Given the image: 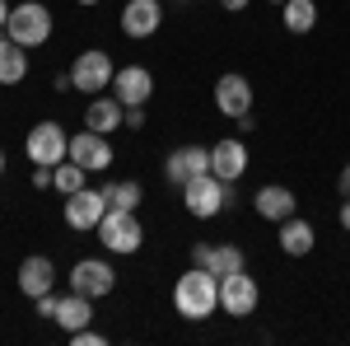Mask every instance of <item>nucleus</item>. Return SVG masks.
<instances>
[{"mask_svg": "<svg viewBox=\"0 0 350 346\" xmlns=\"http://www.w3.org/2000/svg\"><path fill=\"white\" fill-rule=\"evenodd\" d=\"M229 187L224 178H215L211 169L206 173H196V178H187L183 183V206H187V215H196V220H215L219 211H224V201H229Z\"/></svg>", "mask_w": 350, "mask_h": 346, "instance_id": "obj_4", "label": "nucleus"}, {"mask_svg": "<svg viewBox=\"0 0 350 346\" xmlns=\"http://www.w3.org/2000/svg\"><path fill=\"white\" fill-rule=\"evenodd\" d=\"M112 94H117L122 108H145L150 94H154V75H150L145 66H122V71L112 75Z\"/></svg>", "mask_w": 350, "mask_h": 346, "instance_id": "obj_12", "label": "nucleus"}, {"mask_svg": "<svg viewBox=\"0 0 350 346\" xmlns=\"http://www.w3.org/2000/svg\"><path fill=\"white\" fill-rule=\"evenodd\" d=\"M66 160H75L80 169H89V173H108L112 169V145H108V136L103 132H75L70 136V155Z\"/></svg>", "mask_w": 350, "mask_h": 346, "instance_id": "obj_9", "label": "nucleus"}, {"mask_svg": "<svg viewBox=\"0 0 350 346\" xmlns=\"http://www.w3.org/2000/svg\"><path fill=\"white\" fill-rule=\"evenodd\" d=\"M70 342H75V346H103L108 337H103V332H94V328H80V332H70Z\"/></svg>", "mask_w": 350, "mask_h": 346, "instance_id": "obj_26", "label": "nucleus"}, {"mask_svg": "<svg viewBox=\"0 0 350 346\" xmlns=\"http://www.w3.org/2000/svg\"><path fill=\"white\" fill-rule=\"evenodd\" d=\"M70 291H80V295H89V299H103V295H112L117 291V271H112L103 258H80V262L70 267Z\"/></svg>", "mask_w": 350, "mask_h": 346, "instance_id": "obj_8", "label": "nucleus"}, {"mask_svg": "<svg viewBox=\"0 0 350 346\" xmlns=\"http://www.w3.org/2000/svg\"><path fill=\"white\" fill-rule=\"evenodd\" d=\"M173 309H178L187 323L211 319V314L219 309V276H215V271H206V267L183 271L178 286H173Z\"/></svg>", "mask_w": 350, "mask_h": 346, "instance_id": "obj_1", "label": "nucleus"}, {"mask_svg": "<svg viewBox=\"0 0 350 346\" xmlns=\"http://www.w3.org/2000/svg\"><path fill=\"white\" fill-rule=\"evenodd\" d=\"M211 173L224 178V183H239L243 173H247V145H243L239 136H224L211 145Z\"/></svg>", "mask_w": 350, "mask_h": 346, "instance_id": "obj_14", "label": "nucleus"}, {"mask_svg": "<svg viewBox=\"0 0 350 346\" xmlns=\"http://www.w3.org/2000/svg\"><path fill=\"white\" fill-rule=\"evenodd\" d=\"M5 38H14L19 47H42V42H52V10L47 5H38V0H19L14 10H10V24H5Z\"/></svg>", "mask_w": 350, "mask_h": 346, "instance_id": "obj_2", "label": "nucleus"}, {"mask_svg": "<svg viewBox=\"0 0 350 346\" xmlns=\"http://www.w3.org/2000/svg\"><path fill=\"white\" fill-rule=\"evenodd\" d=\"M103 215H108L103 187H98V192H94V187H80V192L66 197V225H70V230H98Z\"/></svg>", "mask_w": 350, "mask_h": 346, "instance_id": "obj_10", "label": "nucleus"}, {"mask_svg": "<svg viewBox=\"0 0 350 346\" xmlns=\"http://www.w3.org/2000/svg\"><path fill=\"white\" fill-rule=\"evenodd\" d=\"M112 75H117V66H112V56L103 52V47L80 52V56H75V66H70V84L84 89L89 99H94V94H103V89H112Z\"/></svg>", "mask_w": 350, "mask_h": 346, "instance_id": "obj_5", "label": "nucleus"}, {"mask_svg": "<svg viewBox=\"0 0 350 346\" xmlns=\"http://www.w3.org/2000/svg\"><path fill=\"white\" fill-rule=\"evenodd\" d=\"M84 178H89V169H80L75 160H61L52 169V187L61 192V197H70V192H80L84 187Z\"/></svg>", "mask_w": 350, "mask_h": 346, "instance_id": "obj_24", "label": "nucleus"}, {"mask_svg": "<svg viewBox=\"0 0 350 346\" xmlns=\"http://www.w3.org/2000/svg\"><path fill=\"white\" fill-rule=\"evenodd\" d=\"M206 169H211V150H206V145H178V150L163 160V178L173 187H183L187 178L206 173Z\"/></svg>", "mask_w": 350, "mask_h": 346, "instance_id": "obj_15", "label": "nucleus"}, {"mask_svg": "<svg viewBox=\"0 0 350 346\" xmlns=\"http://www.w3.org/2000/svg\"><path fill=\"white\" fill-rule=\"evenodd\" d=\"M117 24H122V33L135 38V42H140V38H154L159 24H163V5L159 0H126V10H122Z\"/></svg>", "mask_w": 350, "mask_h": 346, "instance_id": "obj_13", "label": "nucleus"}, {"mask_svg": "<svg viewBox=\"0 0 350 346\" xmlns=\"http://www.w3.org/2000/svg\"><path fill=\"white\" fill-rule=\"evenodd\" d=\"M89 319H94V299H89V295L70 291V295H61V299H56V314H52L56 328L80 332V328H89Z\"/></svg>", "mask_w": 350, "mask_h": 346, "instance_id": "obj_19", "label": "nucleus"}, {"mask_svg": "<svg viewBox=\"0 0 350 346\" xmlns=\"http://www.w3.org/2000/svg\"><path fill=\"white\" fill-rule=\"evenodd\" d=\"M122 127H126V132H140V127H145V108H126V112H122Z\"/></svg>", "mask_w": 350, "mask_h": 346, "instance_id": "obj_27", "label": "nucleus"}, {"mask_svg": "<svg viewBox=\"0 0 350 346\" xmlns=\"http://www.w3.org/2000/svg\"><path fill=\"white\" fill-rule=\"evenodd\" d=\"M75 5H98V0H75Z\"/></svg>", "mask_w": 350, "mask_h": 346, "instance_id": "obj_37", "label": "nucleus"}, {"mask_svg": "<svg viewBox=\"0 0 350 346\" xmlns=\"http://www.w3.org/2000/svg\"><path fill=\"white\" fill-rule=\"evenodd\" d=\"M206 271H215V276H234L243 271V248L239 243H211V262Z\"/></svg>", "mask_w": 350, "mask_h": 346, "instance_id": "obj_23", "label": "nucleus"}, {"mask_svg": "<svg viewBox=\"0 0 350 346\" xmlns=\"http://www.w3.org/2000/svg\"><path fill=\"white\" fill-rule=\"evenodd\" d=\"M122 112H126V108L117 103V94H94L89 108H84V127H89V132L112 136L117 127H122Z\"/></svg>", "mask_w": 350, "mask_h": 346, "instance_id": "obj_18", "label": "nucleus"}, {"mask_svg": "<svg viewBox=\"0 0 350 346\" xmlns=\"http://www.w3.org/2000/svg\"><path fill=\"white\" fill-rule=\"evenodd\" d=\"M24 155L33 164H61L70 155V136L61 132L56 122H38V127L24 136Z\"/></svg>", "mask_w": 350, "mask_h": 346, "instance_id": "obj_7", "label": "nucleus"}, {"mask_svg": "<svg viewBox=\"0 0 350 346\" xmlns=\"http://www.w3.org/2000/svg\"><path fill=\"white\" fill-rule=\"evenodd\" d=\"M336 220H341V230L350 234V197H341V215H336Z\"/></svg>", "mask_w": 350, "mask_h": 346, "instance_id": "obj_32", "label": "nucleus"}, {"mask_svg": "<svg viewBox=\"0 0 350 346\" xmlns=\"http://www.w3.org/2000/svg\"><path fill=\"white\" fill-rule=\"evenodd\" d=\"M28 80V47L14 38H0V84H24Z\"/></svg>", "mask_w": 350, "mask_h": 346, "instance_id": "obj_21", "label": "nucleus"}, {"mask_svg": "<svg viewBox=\"0 0 350 346\" xmlns=\"http://www.w3.org/2000/svg\"><path fill=\"white\" fill-rule=\"evenodd\" d=\"M98 243L108 248V253H122V258H131L140 253V243H145V225L135 220V211H122V206H108V215L98 220Z\"/></svg>", "mask_w": 350, "mask_h": 346, "instance_id": "obj_3", "label": "nucleus"}, {"mask_svg": "<svg viewBox=\"0 0 350 346\" xmlns=\"http://www.w3.org/2000/svg\"><path fill=\"white\" fill-rule=\"evenodd\" d=\"M0 178H5V150H0Z\"/></svg>", "mask_w": 350, "mask_h": 346, "instance_id": "obj_36", "label": "nucleus"}, {"mask_svg": "<svg viewBox=\"0 0 350 346\" xmlns=\"http://www.w3.org/2000/svg\"><path fill=\"white\" fill-rule=\"evenodd\" d=\"M219 10H224V14H243V10H247V0H219Z\"/></svg>", "mask_w": 350, "mask_h": 346, "instance_id": "obj_31", "label": "nucleus"}, {"mask_svg": "<svg viewBox=\"0 0 350 346\" xmlns=\"http://www.w3.org/2000/svg\"><path fill=\"white\" fill-rule=\"evenodd\" d=\"M5 24H10V0H0V33H5Z\"/></svg>", "mask_w": 350, "mask_h": 346, "instance_id": "obj_35", "label": "nucleus"}, {"mask_svg": "<svg viewBox=\"0 0 350 346\" xmlns=\"http://www.w3.org/2000/svg\"><path fill=\"white\" fill-rule=\"evenodd\" d=\"M52 169L56 164H38V169H33V187H52Z\"/></svg>", "mask_w": 350, "mask_h": 346, "instance_id": "obj_29", "label": "nucleus"}, {"mask_svg": "<svg viewBox=\"0 0 350 346\" xmlns=\"http://www.w3.org/2000/svg\"><path fill=\"white\" fill-rule=\"evenodd\" d=\"M257 304H262V286H257L247 271L219 276V309H224L229 319H247V314H257Z\"/></svg>", "mask_w": 350, "mask_h": 346, "instance_id": "obj_6", "label": "nucleus"}, {"mask_svg": "<svg viewBox=\"0 0 350 346\" xmlns=\"http://www.w3.org/2000/svg\"><path fill=\"white\" fill-rule=\"evenodd\" d=\"M239 132H243V136L257 132V117H252V112H243V117H239Z\"/></svg>", "mask_w": 350, "mask_h": 346, "instance_id": "obj_33", "label": "nucleus"}, {"mask_svg": "<svg viewBox=\"0 0 350 346\" xmlns=\"http://www.w3.org/2000/svg\"><path fill=\"white\" fill-rule=\"evenodd\" d=\"M252 206H257L262 220H275V225H280V220H290V215L299 211V197L290 192V187H280V183H267L257 197H252Z\"/></svg>", "mask_w": 350, "mask_h": 346, "instance_id": "obj_17", "label": "nucleus"}, {"mask_svg": "<svg viewBox=\"0 0 350 346\" xmlns=\"http://www.w3.org/2000/svg\"><path fill=\"white\" fill-rule=\"evenodd\" d=\"M280 19H285L290 33H313V24H318V5H313V0H285V5H280Z\"/></svg>", "mask_w": 350, "mask_h": 346, "instance_id": "obj_22", "label": "nucleus"}, {"mask_svg": "<svg viewBox=\"0 0 350 346\" xmlns=\"http://www.w3.org/2000/svg\"><path fill=\"white\" fill-rule=\"evenodd\" d=\"M19 291L28 295V299H38V295H47L56 286V267H52V258H42V253H33V258H24L19 262Z\"/></svg>", "mask_w": 350, "mask_h": 346, "instance_id": "obj_16", "label": "nucleus"}, {"mask_svg": "<svg viewBox=\"0 0 350 346\" xmlns=\"http://www.w3.org/2000/svg\"><path fill=\"white\" fill-rule=\"evenodd\" d=\"M313 225L308 220H299V215H290V220H280V248L290 253V258H308L313 253Z\"/></svg>", "mask_w": 350, "mask_h": 346, "instance_id": "obj_20", "label": "nucleus"}, {"mask_svg": "<svg viewBox=\"0 0 350 346\" xmlns=\"http://www.w3.org/2000/svg\"><path fill=\"white\" fill-rule=\"evenodd\" d=\"M271 5H285V0H271Z\"/></svg>", "mask_w": 350, "mask_h": 346, "instance_id": "obj_38", "label": "nucleus"}, {"mask_svg": "<svg viewBox=\"0 0 350 346\" xmlns=\"http://www.w3.org/2000/svg\"><path fill=\"white\" fill-rule=\"evenodd\" d=\"M56 299H61V295H52V291H47V295H38L33 304H38V314H42V319H52V314H56Z\"/></svg>", "mask_w": 350, "mask_h": 346, "instance_id": "obj_28", "label": "nucleus"}, {"mask_svg": "<svg viewBox=\"0 0 350 346\" xmlns=\"http://www.w3.org/2000/svg\"><path fill=\"white\" fill-rule=\"evenodd\" d=\"M211 262V243H196V248H191V267H206Z\"/></svg>", "mask_w": 350, "mask_h": 346, "instance_id": "obj_30", "label": "nucleus"}, {"mask_svg": "<svg viewBox=\"0 0 350 346\" xmlns=\"http://www.w3.org/2000/svg\"><path fill=\"white\" fill-rule=\"evenodd\" d=\"M215 108L229 122H239L243 112H252V84H247V75H239V71L219 75L215 80Z\"/></svg>", "mask_w": 350, "mask_h": 346, "instance_id": "obj_11", "label": "nucleus"}, {"mask_svg": "<svg viewBox=\"0 0 350 346\" xmlns=\"http://www.w3.org/2000/svg\"><path fill=\"white\" fill-rule=\"evenodd\" d=\"M103 197H108V206H122V211H135L140 206V183L135 178H126V183H103Z\"/></svg>", "mask_w": 350, "mask_h": 346, "instance_id": "obj_25", "label": "nucleus"}, {"mask_svg": "<svg viewBox=\"0 0 350 346\" xmlns=\"http://www.w3.org/2000/svg\"><path fill=\"white\" fill-rule=\"evenodd\" d=\"M336 187H341V197H350V164L341 169V178H336Z\"/></svg>", "mask_w": 350, "mask_h": 346, "instance_id": "obj_34", "label": "nucleus"}]
</instances>
